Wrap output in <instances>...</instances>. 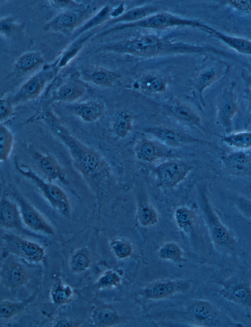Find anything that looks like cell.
Returning <instances> with one entry per match:
<instances>
[{
    "label": "cell",
    "mask_w": 251,
    "mask_h": 327,
    "mask_svg": "<svg viewBox=\"0 0 251 327\" xmlns=\"http://www.w3.org/2000/svg\"><path fill=\"white\" fill-rule=\"evenodd\" d=\"M79 75L83 81L103 87L111 86L121 78V75L118 73L92 66L80 69Z\"/></svg>",
    "instance_id": "obj_16"
},
{
    "label": "cell",
    "mask_w": 251,
    "mask_h": 327,
    "mask_svg": "<svg viewBox=\"0 0 251 327\" xmlns=\"http://www.w3.org/2000/svg\"><path fill=\"white\" fill-rule=\"evenodd\" d=\"M222 141L236 150L251 149V131L229 133L222 136Z\"/></svg>",
    "instance_id": "obj_28"
},
{
    "label": "cell",
    "mask_w": 251,
    "mask_h": 327,
    "mask_svg": "<svg viewBox=\"0 0 251 327\" xmlns=\"http://www.w3.org/2000/svg\"><path fill=\"white\" fill-rule=\"evenodd\" d=\"M141 89L151 93L164 91L167 87L166 80L157 76H150L143 79L140 83Z\"/></svg>",
    "instance_id": "obj_39"
},
{
    "label": "cell",
    "mask_w": 251,
    "mask_h": 327,
    "mask_svg": "<svg viewBox=\"0 0 251 327\" xmlns=\"http://www.w3.org/2000/svg\"><path fill=\"white\" fill-rule=\"evenodd\" d=\"M124 5L123 4H121L116 8L112 10L110 14V17H112L114 19L119 17L122 15V14L124 12Z\"/></svg>",
    "instance_id": "obj_49"
},
{
    "label": "cell",
    "mask_w": 251,
    "mask_h": 327,
    "mask_svg": "<svg viewBox=\"0 0 251 327\" xmlns=\"http://www.w3.org/2000/svg\"><path fill=\"white\" fill-rule=\"evenodd\" d=\"M95 324L100 326H109L117 323L119 316L115 310L109 307H102L94 311L93 316Z\"/></svg>",
    "instance_id": "obj_38"
},
{
    "label": "cell",
    "mask_w": 251,
    "mask_h": 327,
    "mask_svg": "<svg viewBox=\"0 0 251 327\" xmlns=\"http://www.w3.org/2000/svg\"><path fill=\"white\" fill-rule=\"evenodd\" d=\"M191 167L185 162L176 160L164 162L154 169L159 185L165 188L175 187L186 179Z\"/></svg>",
    "instance_id": "obj_9"
},
{
    "label": "cell",
    "mask_w": 251,
    "mask_h": 327,
    "mask_svg": "<svg viewBox=\"0 0 251 327\" xmlns=\"http://www.w3.org/2000/svg\"><path fill=\"white\" fill-rule=\"evenodd\" d=\"M86 88L80 82L66 81L61 84L52 96L54 101L71 103L77 100L85 94Z\"/></svg>",
    "instance_id": "obj_23"
},
{
    "label": "cell",
    "mask_w": 251,
    "mask_h": 327,
    "mask_svg": "<svg viewBox=\"0 0 251 327\" xmlns=\"http://www.w3.org/2000/svg\"><path fill=\"white\" fill-rule=\"evenodd\" d=\"M13 104L11 99L1 97L0 100V120L1 123L10 118L14 113Z\"/></svg>",
    "instance_id": "obj_45"
},
{
    "label": "cell",
    "mask_w": 251,
    "mask_h": 327,
    "mask_svg": "<svg viewBox=\"0 0 251 327\" xmlns=\"http://www.w3.org/2000/svg\"><path fill=\"white\" fill-rule=\"evenodd\" d=\"M109 245L112 253L119 259L126 258L132 253L133 247L131 243L124 238L112 240Z\"/></svg>",
    "instance_id": "obj_42"
},
{
    "label": "cell",
    "mask_w": 251,
    "mask_h": 327,
    "mask_svg": "<svg viewBox=\"0 0 251 327\" xmlns=\"http://www.w3.org/2000/svg\"><path fill=\"white\" fill-rule=\"evenodd\" d=\"M161 144L171 147H180L201 142L196 137L179 130L165 126H151L144 129Z\"/></svg>",
    "instance_id": "obj_12"
},
{
    "label": "cell",
    "mask_w": 251,
    "mask_h": 327,
    "mask_svg": "<svg viewBox=\"0 0 251 327\" xmlns=\"http://www.w3.org/2000/svg\"><path fill=\"white\" fill-rule=\"evenodd\" d=\"M237 109V105L233 88L229 87L221 98L217 114L218 121L227 133L231 130L232 119Z\"/></svg>",
    "instance_id": "obj_17"
},
{
    "label": "cell",
    "mask_w": 251,
    "mask_h": 327,
    "mask_svg": "<svg viewBox=\"0 0 251 327\" xmlns=\"http://www.w3.org/2000/svg\"><path fill=\"white\" fill-rule=\"evenodd\" d=\"M58 69L55 66H47L28 79L12 96L13 105L37 98L46 85L56 75Z\"/></svg>",
    "instance_id": "obj_6"
},
{
    "label": "cell",
    "mask_w": 251,
    "mask_h": 327,
    "mask_svg": "<svg viewBox=\"0 0 251 327\" xmlns=\"http://www.w3.org/2000/svg\"><path fill=\"white\" fill-rule=\"evenodd\" d=\"M189 314L194 321L203 326L219 327L229 324L219 308L208 301L194 302L189 309Z\"/></svg>",
    "instance_id": "obj_11"
},
{
    "label": "cell",
    "mask_w": 251,
    "mask_h": 327,
    "mask_svg": "<svg viewBox=\"0 0 251 327\" xmlns=\"http://www.w3.org/2000/svg\"><path fill=\"white\" fill-rule=\"evenodd\" d=\"M158 256L162 259L178 262L182 257L183 252L180 247L174 242L163 244L158 251Z\"/></svg>",
    "instance_id": "obj_40"
},
{
    "label": "cell",
    "mask_w": 251,
    "mask_h": 327,
    "mask_svg": "<svg viewBox=\"0 0 251 327\" xmlns=\"http://www.w3.org/2000/svg\"><path fill=\"white\" fill-rule=\"evenodd\" d=\"M228 1L238 10L244 12L251 11V0H234Z\"/></svg>",
    "instance_id": "obj_48"
},
{
    "label": "cell",
    "mask_w": 251,
    "mask_h": 327,
    "mask_svg": "<svg viewBox=\"0 0 251 327\" xmlns=\"http://www.w3.org/2000/svg\"><path fill=\"white\" fill-rule=\"evenodd\" d=\"M45 63V58L39 52H29L23 54L15 60L13 71L20 75L37 71Z\"/></svg>",
    "instance_id": "obj_21"
},
{
    "label": "cell",
    "mask_w": 251,
    "mask_h": 327,
    "mask_svg": "<svg viewBox=\"0 0 251 327\" xmlns=\"http://www.w3.org/2000/svg\"><path fill=\"white\" fill-rule=\"evenodd\" d=\"M0 219L1 227L3 228H22L23 222L18 204L5 196L0 200Z\"/></svg>",
    "instance_id": "obj_19"
},
{
    "label": "cell",
    "mask_w": 251,
    "mask_h": 327,
    "mask_svg": "<svg viewBox=\"0 0 251 327\" xmlns=\"http://www.w3.org/2000/svg\"><path fill=\"white\" fill-rule=\"evenodd\" d=\"M120 281L121 278L117 272L109 271L98 279L96 286L100 289L110 288L118 286Z\"/></svg>",
    "instance_id": "obj_43"
},
{
    "label": "cell",
    "mask_w": 251,
    "mask_h": 327,
    "mask_svg": "<svg viewBox=\"0 0 251 327\" xmlns=\"http://www.w3.org/2000/svg\"><path fill=\"white\" fill-rule=\"evenodd\" d=\"M40 118L67 148L74 166L100 203L113 184L112 172L107 162L71 133L51 111H44Z\"/></svg>",
    "instance_id": "obj_1"
},
{
    "label": "cell",
    "mask_w": 251,
    "mask_h": 327,
    "mask_svg": "<svg viewBox=\"0 0 251 327\" xmlns=\"http://www.w3.org/2000/svg\"><path fill=\"white\" fill-rule=\"evenodd\" d=\"M136 218L143 227H150L158 221V214L155 207L148 202L140 203L137 209Z\"/></svg>",
    "instance_id": "obj_31"
},
{
    "label": "cell",
    "mask_w": 251,
    "mask_h": 327,
    "mask_svg": "<svg viewBox=\"0 0 251 327\" xmlns=\"http://www.w3.org/2000/svg\"><path fill=\"white\" fill-rule=\"evenodd\" d=\"M222 160L225 166L233 174L246 175L251 171V158L243 151L228 153Z\"/></svg>",
    "instance_id": "obj_22"
},
{
    "label": "cell",
    "mask_w": 251,
    "mask_h": 327,
    "mask_svg": "<svg viewBox=\"0 0 251 327\" xmlns=\"http://www.w3.org/2000/svg\"><path fill=\"white\" fill-rule=\"evenodd\" d=\"M32 300L31 297L21 302L1 300L0 303V318L4 320L11 318L26 308Z\"/></svg>",
    "instance_id": "obj_34"
},
{
    "label": "cell",
    "mask_w": 251,
    "mask_h": 327,
    "mask_svg": "<svg viewBox=\"0 0 251 327\" xmlns=\"http://www.w3.org/2000/svg\"><path fill=\"white\" fill-rule=\"evenodd\" d=\"M91 264L89 251L86 247L77 250L71 258V270L75 272H82L88 269Z\"/></svg>",
    "instance_id": "obj_37"
},
{
    "label": "cell",
    "mask_w": 251,
    "mask_h": 327,
    "mask_svg": "<svg viewBox=\"0 0 251 327\" xmlns=\"http://www.w3.org/2000/svg\"><path fill=\"white\" fill-rule=\"evenodd\" d=\"M206 31L212 33L227 45L238 52L251 55V42L242 38L226 35L208 26Z\"/></svg>",
    "instance_id": "obj_29"
},
{
    "label": "cell",
    "mask_w": 251,
    "mask_h": 327,
    "mask_svg": "<svg viewBox=\"0 0 251 327\" xmlns=\"http://www.w3.org/2000/svg\"><path fill=\"white\" fill-rule=\"evenodd\" d=\"M1 239L6 251L28 262L38 263L45 257L44 248L35 242L9 233L1 236Z\"/></svg>",
    "instance_id": "obj_7"
},
{
    "label": "cell",
    "mask_w": 251,
    "mask_h": 327,
    "mask_svg": "<svg viewBox=\"0 0 251 327\" xmlns=\"http://www.w3.org/2000/svg\"><path fill=\"white\" fill-rule=\"evenodd\" d=\"M72 113L87 123L100 119L105 110L104 102L100 100H91L75 103L69 108Z\"/></svg>",
    "instance_id": "obj_18"
},
{
    "label": "cell",
    "mask_w": 251,
    "mask_h": 327,
    "mask_svg": "<svg viewBox=\"0 0 251 327\" xmlns=\"http://www.w3.org/2000/svg\"><path fill=\"white\" fill-rule=\"evenodd\" d=\"M176 26H189L205 30L206 25L197 21L182 19L172 14L162 13L149 16L136 22L117 26L109 29L103 33L106 34L114 31L134 27L163 29Z\"/></svg>",
    "instance_id": "obj_5"
},
{
    "label": "cell",
    "mask_w": 251,
    "mask_h": 327,
    "mask_svg": "<svg viewBox=\"0 0 251 327\" xmlns=\"http://www.w3.org/2000/svg\"><path fill=\"white\" fill-rule=\"evenodd\" d=\"M171 115L180 121L197 127H201L199 115L187 105L179 102L172 103L168 108Z\"/></svg>",
    "instance_id": "obj_26"
},
{
    "label": "cell",
    "mask_w": 251,
    "mask_h": 327,
    "mask_svg": "<svg viewBox=\"0 0 251 327\" xmlns=\"http://www.w3.org/2000/svg\"><path fill=\"white\" fill-rule=\"evenodd\" d=\"M51 5L55 8L67 10L77 8L85 6L82 3H77L72 0H51L50 1Z\"/></svg>",
    "instance_id": "obj_47"
},
{
    "label": "cell",
    "mask_w": 251,
    "mask_h": 327,
    "mask_svg": "<svg viewBox=\"0 0 251 327\" xmlns=\"http://www.w3.org/2000/svg\"><path fill=\"white\" fill-rule=\"evenodd\" d=\"M94 33H90L87 35L76 39L62 53L55 67L59 69L66 66L79 53L85 43Z\"/></svg>",
    "instance_id": "obj_32"
},
{
    "label": "cell",
    "mask_w": 251,
    "mask_h": 327,
    "mask_svg": "<svg viewBox=\"0 0 251 327\" xmlns=\"http://www.w3.org/2000/svg\"><path fill=\"white\" fill-rule=\"evenodd\" d=\"M112 11L109 5L103 6L96 14L88 20L78 30H76L73 36V38L77 37L85 31L99 26L106 21L110 17Z\"/></svg>",
    "instance_id": "obj_33"
},
{
    "label": "cell",
    "mask_w": 251,
    "mask_h": 327,
    "mask_svg": "<svg viewBox=\"0 0 251 327\" xmlns=\"http://www.w3.org/2000/svg\"><path fill=\"white\" fill-rule=\"evenodd\" d=\"M105 49L119 53L153 55L168 52H190L191 47L182 43H171L155 36H145L108 46Z\"/></svg>",
    "instance_id": "obj_2"
},
{
    "label": "cell",
    "mask_w": 251,
    "mask_h": 327,
    "mask_svg": "<svg viewBox=\"0 0 251 327\" xmlns=\"http://www.w3.org/2000/svg\"><path fill=\"white\" fill-rule=\"evenodd\" d=\"M220 295L235 304L251 307V285L242 279H232L222 284Z\"/></svg>",
    "instance_id": "obj_15"
},
{
    "label": "cell",
    "mask_w": 251,
    "mask_h": 327,
    "mask_svg": "<svg viewBox=\"0 0 251 327\" xmlns=\"http://www.w3.org/2000/svg\"><path fill=\"white\" fill-rule=\"evenodd\" d=\"M235 207L242 214L251 219V200L242 196H235L232 198Z\"/></svg>",
    "instance_id": "obj_44"
},
{
    "label": "cell",
    "mask_w": 251,
    "mask_h": 327,
    "mask_svg": "<svg viewBox=\"0 0 251 327\" xmlns=\"http://www.w3.org/2000/svg\"><path fill=\"white\" fill-rule=\"evenodd\" d=\"M50 295L51 300L55 304L63 305L71 301L73 291L70 286L65 284L59 278H57L53 282Z\"/></svg>",
    "instance_id": "obj_30"
},
{
    "label": "cell",
    "mask_w": 251,
    "mask_h": 327,
    "mask_svg": "<svg viewBox=\"0 0 251 327\" xmlns=\"http://www.w3.org/2000/svg\"><path fill=\"white\" fill-rule=\"evenodd\" d=\"M156 11V7L152 6L137 7L129 10L119 17L113 19L110 23H114L118 22L130 23L136 22L148 17L150 14Z\"/></svg>",
    "instance_id": "obj_35"
},
{
    "label": "cell",
    "mask_w": 251,
    "mask_h": 327,
    "mask_svg": "<svg viewBox=\"0 0 251 327\" xmlns=\"http://www.w3.org/2000/svg\"><path fill=\"white\" fill-rule=\"evenodd\" d=\"M14 164L19 173L29 179L37 187L52 207L64 217H70L71 212L70 199L59 186L43 179L29 167L20 164L16 160Z\"/></svg>",
    "instance_id": "obj_3"
},
{
    "label": "cell",
    "mask_w": 251,
    "mask_h": 327,
    "mask_svg": "<svg viewBox=\"0 0 251 327\" xmlns=\"http://www.w3.org/2000/svg\"><path fill=\"white\" fill-rule=\"evenodd\" d=\"M178 285L169 280H159L149 285L143 290V295L151 300L162 299L174 294L178 290Z\"/></svg>",
    "instance_id": "obj_24"
},
{
    "label": "cell",
    "mask_w": 251,
    "mask_h": 327,
    "mask_svg": "<svg viewBox=\"0 0 251 327\" xmlns=\"http://www.w3.org/2000/svg\"><path fill=\"white\" fill-rule=\"evenodd\" d=\"M92 16L91 6L66 10L53 18L44 27L46 30L68 33L81 26Z\"/></svg>",
    "instance_id": "obj_8"
},
{
    "label": "cell",
    "mask_w": 251,
    "mask_h": 327,
    "mask_svg": "<svg viewBox=\"0 0 251 327\" xmlns=\"http://www.w3.org/2000/svg\"><path fill=\"white\" fill-rule=\"evenodd\" d=\"M217 77V71L213 67H209L199 75L196 80V87L202 101L203 91L210 86Z\"/></svg>",
    "instance_id": "obj_41"
},
{
    "label": "cell",
    "mask_w": 251,
    "mask_h": 327,
    "mask_svg": "<svg viewBox=\"0 0 251 327\" xmlns=\"http://www.w3.org/2000/svg\"><path fill=\"white\" fill-rule=\"evenodd\" d=\"M10 195L18 204L23 222L30 229L46 235H53L54 230L47 219L23 196L16 191Z\"/></svg>",
    "instance_id": "obj_10"
},
{
    "label": "cell",
    "mask_w": 251,
    "mask_h": 327,
    "mask_svg": "<svg viewBox=\"0 0 251 327\" xmlns=\"http://www.w3.org/2000/svg\"><path fill=\"white\" fill-rule=\"evenodd\" d=\"M0 276L5 287L14 289L25 284L28 275L24 266L12 257L6 258L2 263Z\"/></svg>",
    "instance_id": "obj_14"
},
{
    "label": "cell",
    "mask_w": 251,
    "mask_h": 327,
    "mask_svg": "<svg viewBox=\"0 0 251 327\" xmlns=\"http://www.w3.org/2000/svg\"><path fill=\"white\" fill-rule=\"evenodd\" d=\"M174 218L181 231L187 235L192 233L196 218L195 213L193 210L184 206H178L174 211Z\"/></svg>",
    "instance_id": "obj_27"
},
{
    "label": "cell",
    "mask_w": 251,
    "mask_h": 327,
    "mask_svg": "<svg viewBox=\"0 0 251 327\" xmlns=\"http://www.w3.org/2000/svg\"><path fill=\"white\" fill-rule=\"evenodd\" d=\"M17 26L11 18L4 17L0 20V32L1 36L7 37L11 35Z\"/></svg>",
    "instance_id": "obj_46"
},
{
    "label": "cell",
    "mask_w": 251,
    "mask_h": 327,
    "mask_svg": "<svg viewBox=\"0 0 251 327\" xmlns=\"http://www.w3.org/2000/svg\"><path fill=\"white\" fill-rule=\"evenodd\" d=\"M133 118L131 113L127 110L117 111L113 116L111 129L114 134L119 138L127 137L133 129Z\"/></svg>",
    "instance_id": "obj_25"
},
{
    "label": "cell",
    "mask_w": 251,
    "mask_h": 327,
    "mask_svg": "<svg viewBox=\"0 0 251 327\" xmlns=\"http://www.w3.org/2000/svg\"><path fill=\"white\" fill-rule=\"evenodd\" d=\"M199 199L200 206L213 242L220 247H232L236 242L235 236L221 221L205 191H200Z\"/></svg>",
    "instance_id": "obj_4"
},
{
    "label": "cell",
    "mask_w": 251,
    "mask_h": 327,
    "mask_svg": "<svg viewBox=\"0 0 251 327\" xmlns=\"http://www.w3.org/2000/svg\"><path fill=\"white\" fill-rule=\"evenodd\" d=\"M73 325L72 321L68 319L59 320L54 324L55 327H72Z\"/></svg>",
    "instance_id": "obj_50"
},
{
    "label": "cell",
    "mask_w": 251,
    "mask_h": 327,
    "mask_svg": "<svg viewBox=\"0 0 251 327\" xmlns=\"http://www.w3.org/2000/svg\"><path fill=\"white\" fill-rule=\"evenodd\" d=\"M32 156L36 167L46 180L67 183L66 172L54 156L49 153L34 151Z\"/></svg>",
    "instance_id": "obj_13"
},
{
    "label": "cell",
    "mask_w": 251,
    "mask_h": 327,
    "mask_svg": "<svg viewBox=\"0 0 251 327\" xmlns=\"http://www.w3.org/2000/svg\"><path fill=\"white\" fill-rule=\"evenodd\" d=\"M134 153L138 160L146 163L155 162L168 155L165 149L147 138H142L137 142Z\"/></svg>",
    "instance_id": "obj_20"
},
{
    "label": "cell",
    "mask_w": 251,
    "mask_h": 327,
    "mask_svg": "<svg viewBox=\"0 0 251 327\" xmlns=\"http://www.w3.org/2000/svg\"><path fill=\"white\" fill-rule=\"evenodd\" d=\"M14 145V136L11 131L2 123L0 127V160L6 162L10 157Z\"/></svg>",
    "instance_id": "obj_36"
}]
</instances>
